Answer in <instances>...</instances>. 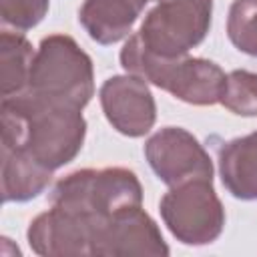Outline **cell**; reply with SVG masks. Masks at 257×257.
Masks as SVG:
<instances>
[{
  "label": "cell",
  "mask_w": 257,
  "mask_h": 257,
  "mask_svg": "<svg viewBox=\"0 0 257 257\" xmlns=\"http://www.w3.org/2000/svg\"><path fill=\"white\" fill-rule=\"evenodd\" d=\"M2 147L20 151L56 171L82 151L86 120L82 110L50 104L30 92L2 98Z\"/></svg>",
  "instance_id": "cell-1"
},
{
  "label": "cell",
  "mask_w": 257,
  "mask_h": 257,
  "mask_svg": "<svg viewBox=\"0 0 257 257\" xmlns=\"http://www.w3.org/2000/svg\"><path fill=\"white\" fill-rule=\"evenodd\" d=\"M118 58L124 72L141 76L187 104L211 106L221 100L227 74L213 60L189 54L159 56L143 48L131 36L120 48Z\"/></svg>",
  "instance_id": "cell-2"
},
{
  "label": "cell",
  "mask_w": 257,
  "mask_h": 257,
  "mask_svg": "<svg viewBox=\"0 0 257 257\" xmlns=\"http://www.w3.org/2000/svg\"><path fill=\"white\" fill-rule=\"evenodd\" d=\"M50 104L82 110L94 96V68L90 56L68 34H48L40 40L28 88Z\"/></svg>",
  "instance_id": "cell-3"
},
{
  "label": "cell",
  "mask_w": 257,
  "mask_h": 257,
  "mask_svg": "<svg viewBox=\"0 0 257 257\" xmlns=\"http://www.w3.org/2000/svg\"><path fill=\"white\" fill-rule=\"evenodd\" d=\"M48 203L92 219H108L118 211L143 205V185L124 167L78 169L54 183Z\"/></svg>",
  "instance_id": "cell-4"
},
{
  "label": "cell",
  "mask_w": 257,
  "mask_h": 257,
  "mask_svg": "<svg viewBox=\"0 0 257 257\" xmlns=\"http://www.w3.org/2000/svg\"><path fill=\"white\" fill-rule=\"evenodd\" d=\"M211 18L213 0H157L131 38L153 54L181 56L205 40Z\"/></svg>",
  "instance_id": "cell-5"
},
{
  "label": "cell",
  "mask_w": 257,
  "mask_h": 257,
  "mask_svg": "<svg viewBox=\"0 0 257 257\" xmlns=\"http://www.w3.org/2000/svg\"><path fill=\"white\" fill-rule=\"evenodd\" d=\"M161 219L183 245H209L225 229V209L213 189V181L195 179L175 187L159 201Z\"/></svg>",
  "instance_id": "cell-6"
},
{
  "label": "cell",
  "mask_w": 257,
  "mask_h": 257,
  "mask_svg": "<svg viewBox=\"0 0 257 257\" xmlns=\"http://www.w3.org/2000/svg\"><path fill=\"white\" fill-rule=\"evenodd\" d=\"M151 171L167 187L195 179L213 181V161L193 133L183 126H163L145 143Z\"/></svg>",
  "instance_id": "cell-7"
},
{
  "label": "cell",
  "mask_w": 257,
  "mask_h": 257,
  "mask_svg": "<svg viewBox=\"0 0 257 257\" xmlns=\"http://www.w3.org/2000/svg\"><path fill=\"white\" fill-rule=\"evenodd\" d=\"M169 255V245L155 219L139 207L118 211L108 219H96L92 229V257Z\"/></svg>",
  "instance_id": "cell-8"
},
{
  "label": "cell",
  "mask_w": 257,
  "mask_h": 257,
  "mask_svg": "<svg viewBox=\"0 0 257 257\" xmlns=\"http://www.w3.org/2000/svg\"><path fill=\"white\" fill-rule=\"evenodd\" d=\"M92 217L50 205L26 231L30 249L42 257H92Z\"/></svg>",
  "instance_id": "cell-9"
},
{
  "label": "cell",
  "mask_w": 257,
  "mask_h": 257,
  "mask_svg": "<svg viewBox=\"0 0 257 257\" xmlns=\"http://www.w3.org/2000/svg\"><path fill=\"white\" fill-rule=\"evenodd\" d=\"M106 120L124 137H145L157 120L155 96L149 82L137 74H114L98 90Z\"/></svg>",
  "instance_id": "cell-10"
},
{
  "label": "cell",
  "mask_w": 257,
  "mask_h": 257,
  "mask_svg": "<svg viewBox=\"0 0 257 257\" xmlns=\"http://www.w3.org/2000/svg\"><path fill=\"white\" fill-rule=\"evenodd\" d=\"M215 141L217 169L227 193L239 201H257V131Z\"/></svg>",
  "instance_id": "cell-11"
},
{
  "label": "cell",
  "mask_w": 257,
  "mask_h": 257,
  "mask_svg": "<svg viewBox=\"0 0 257 257\" xmlns=\"http://www.w3.org/2000/svg\"><path fill=\"white\" fill-rule=\"evenodd\" d=\"M149 2L151 0H84L78 10V22L96 44L110 46L128 36Z\"/></svg>",
  "instance_id": "cell-12"
},
{
  "label": "cell",
  "mask_w": 257,
  "mask_h": 257,
  "mask_svg": "<svg viewBox=\"0 0 257 257\" xmlns=\"http://www.w3.org/2000/svg\"><path fill=\"white\" fill-rule=\"evenodd\" d=\"M52 173L32 157L2 147V201L26 203L36 199L48 189Z\"/></svg>",
  "instance_id": "cell-13"
},
{
  "label": "cell",
  "mask_w": 257,
  "mask_h": 257,
  "mask_svg": "<svg viewBox=\"0 0 257 257\" xmlns=\"http://www.w3.org/2000/svg\"><path fill=\"white\" fill-rule=\"evenodd\" d=\"M36 50L24 32L2 30L0 32V86L2 98L20 94L28 88L30 70Z\"/></svg>",
  "instance_id": "cell-14"
},
{
  "label": "cell",
  "mask_w": 257,
  "mask_h": 257,
  "mask_svg": "<svg viewBox=\"0 0 257 257\" xmlns=\"http://www.w3.org/2000/svg\"><path fill=\"white\" fill-rule=\"evenodd\" d=\"M227 36L239 52L257 58V0H233L227 14Z\"/></svg>",
  "instance_id": "cell-15"
},
{
  "label": "cell",
  "mask_w": 257,
  "mask_h": 257,
  "mask_svg": "<svg viewBox=\"0 0 257 257\" xmlns=\"http://www.w3.org/2000/svg\"><path fill=\"white\" fill-rule=\"evenodd\" d=\"M219 102L237 116H257V72L245 68L231 70Z\"/></svg>",
  "instance_id": "cell-16"
},
{
  "label": "cell",
  "mask_w": 257,
  "mask_h": 257,
  "mask_svg": "<svg viewBox=\"0 0 257 257\" xmlns=\"http://www.w3.org/2000/svg\"><path fill=\"white\" fill-rule=\"evenodd\" d=\"M50 0H0V18L4 26L26 32L42 22Z\"/></svg>",
  "instance_id": "cell-17"
}]
</instances>
